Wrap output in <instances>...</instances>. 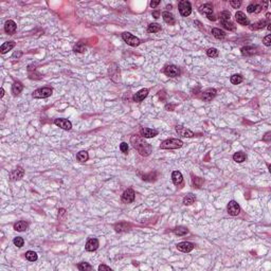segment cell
Instances as JSON below:
<instances>
[{"mask_svg":"<svg viewBox=\"0 0 271 271\" xmlns=\"http://www.w3.org/2000/svg\"><path fill=\"white\" fill-rule=\"evenodd\" d=\"M28 227H29V224H28L27 221H24V220H20L14 224V229L18 232L25 231L28 229Z\"/></svg>","mask_w":271,"mask_h":271,"instance_id":"obj_24","label":"cell"},{"mask_svg":"<svg viewBox=\"0 0 271 271\" xmlns=\"http://www.w3.org/2000/svg\"><path fill=\"white\" fill-rule=\"evenodd\" d=\"M208 18H209V19H210V20H215V19H216L215 16H213V15H210V16H208Z\"/></svg>","mask_w":271,"mask_h":271,"instance_id":"obj_51","label":"cell"},{"mask_svg":"<svg viewBox=\"0 0 271 271\" xmlns=\"http://www.w3.org/2000/svg\"><path fill=\"white\" fill-rule=\"evenodd\" d=\"M235 19H236V21L242 25H250L249 19H248V18L246 17V15H245L242 12H239V11L236 12Z\"/></svg>","mask_w":271,"mask_h":271,"instance_id":"obj_17","label":"cell"},{"mask_svg":"<svg viewBox=\"0 0 271 271\" xmlns=\"http://www.w3.org/2000/svg\"><path fill=\"white\" fill-rule=\"evenodd\" d=\"M14 47H15V41H13V40L7 41V43H4L3 45L0 47V51H1L2 54H4V53L9 52V51H11Z\"/></svg>","mask_w":271,"mask_h":271,"instance_id":"obj_23","label":"cell"},{"mask_svg":"<svg viewBox=\"0 0 271 271\" xmlns=\"http://www.w3.org/2000/svg\"><path fill=\"white\" fill-rule=\"evenodd\" d=\"M227 210H228V213L230 214L231 216H237L241 213V206H239V205L235 200H231L230 202H229Z\"/></svg>","mask_w":271,"mask_h":271,"instance_id":"obj_7","label":"cell"},{"mask_svg":"<svg viewBox=\"0 0 271 271\" xmlns=\"http://www.w3.org/2000/svg\"><path fill=\"white\" fill-rule=\"evenodd\" d=\"M216 95V90L215 89H206L205 92L202 93V100L205 102H211Z\"/></svg>","mask_w":271,"mask_h":271,"instance_id":"obj_18","label":"cell"},{"mask_svg":"<svg viewBox=\"0 0 271 271\" xmlns=\"http://www.w3.org/2000/svg\"><path fill=\"white\" fill-rule=\"evenodd\" d=\"M178 7H179L180 14H181V16L183 17H187L191 13H192V6H191V3L189 1H187V0L180 1L179 4H178Z\"/></svg>","mask_w":271,"mask_h":271,"instance_id":"obj_5","label":"cell"},{"mask_svg":"<svg viewBox=\"0 0 271 271\" xmlns=\"http://www.w3.org/2000/svg\"><path fill=\"white\" fill-rule=\"evenodd\" d=\"M195 200H196L195 195L187 194L184 198H183V205H184V206H191L192 203H194Z\"/></svg>","mask_w":271,"mask_h":271,"instance_id":"obj_30","label":"cell"},{"mask_svg":"<svg viewBox=\"0 0 271 271\" xmlns=\"http://www.w3.org/2000/svg\"><path fill=\"white\" fill-rule=\"evenodd\" d=\"M230 4L232 6V7H234V9H237V7H241L242 2L238 1V0H231L230 1Z\"/></svg>","mask_w":271,"mask_h":271,"instance_id":"obj_45","label":"cell"},{"mask_svg":"<svg viewBox=\"0 0 271 271\" xmlns=\"http://www.w3.org/2000/svg\"><path fill=\"white\" fill-rule=\"evenodd\" d=\"M247 11H248V13H260V11H262V7L259 6V4L251 3L248 6Z\"/></svg>","mask_w":271,"mask_h":271,"instance_id":"obj_31","label":"cell"},{"mask_svg":"<svg viewBox=\"0 0 271 271\" xmlns=\"http://www.w3.org/2000/svg\"><path fill=\"white\" fill-rule=\"evenodd\" d=\"M270 135H271V133H270V131H269V133H266V135H265V137H264V138H263V140H264V141H266V142H268V141L270 140Z\"/></svg>","mask_w":271,"mask_h":271,"instance_id":"obj_48","label":"cell"},{"mask_svg":"<svg viewBox=\"0 0 271 271\" xmlns=\"http://www.w3.org/2000/svg\"><path fill=\"white\" fill-rule=\"evenodd\" d=\"M242 75H241V74H233L231 77H230V81L233 85H238L241 84V83L242 82Z\"/></svg>","mask_w":271,"mask_h":271,"instance_id":"obj_33","label":"cell"},{"mask_svg":"<svg viewBox=\"0 0 271 271\" xmlns=\"http://www.w3.org/2000/svg\"><path fill=\"white\" fill-rule=\"evenodd\" d=\"M22 89H24V85H22V83L19 82V81H16L14 84L12 85V93H13V95H15V97H16V95H18L20 92L22 91Z\"/></svg>","mask_w":271,"mask_h":271,"instance_id":"obj_21","label":"cell"},{"mask_svg":"<svg viewBox=\"0 0 271 271\" xmlns=\"http://www.w3.org/2000/svg\"><path fill=\"white\" fill-rule=\"evenodd\" d=\"M99 270L102 271V270H108V271H111V268L109 266H106V265H100L99 266Z\"/></svg>","mask_w":271,"mask_h":271,"instance_id":"obj_46","label":"cell"},{"mask_svg":"<svg viewBox=\"0 0 271 271\" xmlns=\"http://www.w3.org/2000/svg\"><path fill=\"white\" fill-rule=\"evenodd\" d=\"M77 268H79V270H81V271L92 270V266H91V265H89L88 263H86V262H82V263H79V264L77 265Z\"/></svg>","mask_w":271,"mask_h":271,"instance_id":"obj_37","label":"cell"},{"mask_svg":"<svg viewBox=\"0 0 271 271\" xmlns=\"http://www.w3.org/2000/svg\"><path fill=\"white\" fill-rule=\"evenodd\" d=\"M153 17L154 18H159L160 17V11H158V10H157V11H153Z\"/></svg>","mask_w":271,"mask_h":271,"instance_id":"obj_49","label":"cell"},{"mask_svg":"<svg viewBox=\"0 0 271 271\" xmlns=\"http://www.w3.org/2000/svg\"><path fill=\"white\" fill-rule=\"evenodd\" d=\"M13 242H14L15 246L18 247V248H21V247L25 245V241H24V238H22V237H20V236L15 237L14 241H13Z\"/></svg>","mask_w":271,"mask_h":271,"instance_id":"obj_41","label":"cell"},{"mask_svg":"<svg viewBox=\"0 0 271 271\" xmlns=\"http://www.w3.org/2000/svg\"><path fill=\"white\" fill-rule=\"evenodd\" d=\"M122 38L128 46H131V47H137L141 43L138 37H136L135 35H133L129 32H124L122 34Z\"/></svg>","mask_w":271,"mask_h":271,"instance_id":"obj_4","label":"cell"},{"mask_svg":"<svg viewBox=\"0 0 271 271\" xmlns=\"http://www.w3.org/2000/svg\"><path fill=\"white\" fill-rule=\"evenodd\" d=\"M212 35L215 38H217V39H223L226 36V33L223 30L218 29V28H214V29H212Z\"/></svg>","mask_w":271,"mask_h":271,"instance_id":"obj_29","label":"cell"},{"mask_svg":"<svg viewBox=\"0 0 271 271\" xmlns=\"http://www.w3.org/2000/svg\"><path fill=\"white\" fill-rule=\"evenodd\" d=\"M166 9H167V10H169V11H171V10L173 9V6H172V4H169V6H166Z\"/></svg>","mask_w":271,"mask_h":271,"instance_id":"obj_52","label":"cell"},{"mask_svg":"<svg viewBox=\"0 0 271 271\" xmlns=\"http://www.w3.org/2000/svg\"><path fill=\"white\" fill-rule=\"evenodd\" d=\"M130 143L133 145V147L138 151L141 156L147 157L151 153V144L147 143L143 139V137L140 136H131L130 138Z\"/></svg>","mask_w":271,"mask_h":271,"instance_id":"obj_1","label":"cell"},{"mask_svg":"<svg viewBox=\"0 0 271 271\" xmlns=\"http://www.w3.org/2000/svg\"><path fill=\"white\" fill-rule=\"evenodd\" d=\"M189 232L185 227H177V228L174 229V233L176 234L178 236H182V235H185V234Z\"/></svg>","mask_w":271,"mask_h":271,"instance_id":"obj_32","label":"cell"},{"mask_svg":"<svg viewBox=\"0 0 271 271\" xmlns=\"http://www.w3.org/2000/svg\"><path fill=\"white\" fill-rule=\"evenodd\" d=\"M195 245L192 244L190 242H179L177 244V249L181 252H184V253H189V252L192 251L194 249Z\"/></svg>","mask_w":271,"mask_h":271,"instance_id":"obj_11","label":"cell"},{"mask_svg":"<svg viewBox=\"0 0 271 271\" xmlns=\"http://www.w3.org/2000/svg\"><path fill=\"white\" fill-rule=\"evenodd\" d=\"M135 197H136V194H135V192H133V190L127 189L126 191H124L121 199H122L124 203H131L133 200H135Z\"/></svg>","mask_w":271,"mask_h":271,"instance_id":"obj_8","label":"cell"},{"mask_svg":"<svg viewBox=\"0 0 271 271\" xmlns=\"http://www.w3.org/2000/svg\"><path fill=\"white\" fill-rule=\"evenodd\" d=\"M54 124L58 127H61V129H65V130H70L72 128V124L69 120L67 119H55L54 120Z\"/></svg>","mask_w":271,"mask_h":271,"instance_id":"obj_9","label":"cell"},{"mask_svg":"<svg viewBox=\"0 0 271 271\" xmlns=\"http://www.w3.org/2000/svg\"><path fill=\"white\" fill-rule=\"evenodd\" d=\"M76 159H77V161L84 163V162H86L87 160L89 159V155H88V153H87L86 151H81L79 153H77Z\"/></svg>","mask_w":271,"mask_h":271,"instance_id":"obj_26","label":"cell"},{"mask_svg":"<svg viewBox=\"0 0 271 271\" xmlns=\"http://www.w3.org/2000/svg\"><path fill=\"white\" fill-rule=\"evenodd\" d=\"M85 248H86V250H87V251H89V252L95 251V250L99 248V241H97V238H89L88 241H87V242H86V246H85Z\"/></svg>","mask_w":271,"mask_h":271,"instance_id":"obj_13","label":"cell"},{"mask_svg":"<svg viewBox=\"0 0 271 271\" xmlns=\"http://www.w3.org/2000/svg\"><path fill=\"white\" fill-rule=\"evenodd\" d=\"M25 259L29 260V262H35V260H37L38 259L37 253L34 251H28L27 253H25Z\"/></svg>","mask_w":271,"mask_h":271,"instance_id":"obj_34","label":"cell"},{"mask_svg":"<svg viewBox=\"0 0 271 271\" xmlns=\"http://www.w3.org/2000/svg\"><path fill=\"white\" fill-rule=\"evenodd\" d=\"M199 12L201 14L206 15V17L210 16V15H213V6L211 3H205L203 6L200 7Z\"/></svg>","mask_w":271,"mask_h":271,"instance_id":"obj_20","label":"cell"},{"mask_svg":"<svg viewBox=\"0 0 271 271\" xmlns=\"http://www.w3.org/2000/svg\"><path fill=\"white\" fill-rule=\"evenodd\" d=\"M147 95H148V89L144 88V89H141L140 91H138L136 94H133V100L135 101V102H137V103H140L144 99H145Z\"/></svg>","mask_w":271,"mask_h":271,"instance_id":"obj_14","label":"cell"},{"mask_svg":"<svg viewBox=\"0 0 271 271\" xmlns=\"http://www.w3.org/2000/svg\"><path fill=\"white\" fill-rule=\"evenodd\" d=\"M160 3H161V1H160V0H158V1H151V7H156L157 6H159Z\"/></svg>","mask_w":271,"mask_h":271,"instance_id":"obj_47","label":"cell"},{"mask_svg":"<svg viewBox=\"0 0 271 271\" xmlns=\"http://www.w3.org/2000/svg\"><path fill=\"white\" fill-rule=\"evenodd\" d=\"M120 149H121V151H122L123 154H127V151H128V144L126 143V142H122V143L120 144Z\"/></svg>","mask_w":271,"mask_h":271,"instance_id":"obj_43","label":"cell"},{"mask_svg":"<svg viewBox=\"0 0 271 271\" xmlns=\"http://www.w3.org/2000/svg\"><path fill=\"white\" fill-rule=\"evenodd\" d=\"M220 24L223 25V27L224 28V29L229 30V31H235L236 27L234 25L233 22H231L230 20H228V21H220Z\"/></svg>","mask_w":271,"mask_h":271,"instance_id":"obj_35","label":"cell"},{"mask_svg":"<svg viewBox=\"0 0 271 271\" xmlns=\"http://www.w3.org/2000/svg\"><path fill=\"white\" fill-rule=\"evenodd\" d=\"M219 17H220V21H228L231 18V13L229 11H223Z\"/></svg>","mask_w":271,"mask_h":271,"instance_id":"obj_40","label":"cell"},{"mask_svg":"<svg viewBox=\"0 0 271 271\" xmlns=\"http://www.w3.org/2000/svg\"><path fill=\"white\" fill-rule=\"evenodd\" d=\"M128 224L126 223H120L118 224H115V229L117 232H122V231H125V230H128Z\"/></svg>","mask_w":271,"mask_h":271,"instance_id":"obj_39","label":"cell"},{"mask_svg":"<svg viewBox=\"0 0 271 271\" xmlns=\"http://www.w3.org/2000/svg\"><path fill=\"white\" fill-rule=\"evenodd\" d=\"M176 130L178 133V135L184 137V138H192V137L195 136V133H193L192 130L187 129L185 127H182V126H176Z\"/></svg>","mask_w":271,"mask_h":271,"instance_id":"obj_12","label":"cell"},{"mask_svg":"<svg viewBox=\"0 0 271 271\" xmlns=\"http://www.w3.org/2000/svg\"><path fill=\"white\" fill-rule=\"evenodd\" d=\"M25 175V169H22L21 166H17L15 169L10 173V180L11 181H17V180H20Z\"/></svg>","mask_w":271,"mask_h":271,"instance_id":"obj_6","label":"cell"},{"mask_svg":"<svg viewBox=\"0 0 271 271\" xmlns=\"http://www.w3.org/2000/svg\"><path fill=\"white\" fill-rule=\"evenodd\" d=\"M164 73L166 74L167 76L169 77H177L179 76L180 74V70L177 66L175 65H169V66H166L164 69Z\"/></svg>","mask_w":271,"mask_h":271,"instance_id":"obj_10","label":"cell"},{"mask_svg":"<svg viewBox=\"0 0 271 271\" xmlns=\"http://www.w3.org/2000/svg\"><path fill=\"white\" fill-rule=\"evenodd\" d=\"M172 180L175 185H180L183 181V176L179 171H174L172 173Z\"/></svg>","mask_w":271,"mask_h":271,"instance_id":"obj_19","label":"cell"},{"mask_svg":"<svg viewBox=\"0 0 271 271\" xmlns=\"http://www.w3.org/2000/svg\"><path fill=\"white\" fill-rule=\"evenodd\" d=\"M183 142L180 139H167L164 140L160 145V148L162 149H177L182 147Z\"/></svg>","mask_w":271,"mask_h":271,"instance_id":"obj_2","label":"cell"},{"mask_svg":"<svg viewBox=\"0 0 271 271\" xmlns=\"http://www.w3.org/2000/svg\"><path fill=\"white\" fill-rule=\"evenodd\" d=\"M4 95V89L1 88V90H0V97H3Z\"/></svg>","mask_w":271,"mask_h":271,"instance_id":"obj_50","label":"cell"},{"mask_svg":"<svg viewBox=\"0 0 271 271\" xmlns=\"http://www.w3.org/2000/svg\"><path fill=\"white\" fill-rule=\"evenodd\" d=\"M52 92H53L52 88H50V87H43V88H39L35 90L32 93V97H35V99H46V97H51Z\"/></svg>","mask_w":271,"mask_h":271,"instance_id":"obj_3","label":"cell"},{"mask_svg":"<svg viewBox=\"0 0 271 271\" xmlns=\"http://www.w3.org/2000/svg\"><path fill=\"white\" fill-rule=\"evenodd\" d=\"M161 30V25L158 24H151L147 28V32L149 33H157Z\"/></svg>","mask_w":271,"mask_h":271,"instance_id":"obj_36","label":"cell"},{"mask_svg":"<svg viewBox=\"0 0 271 271\" xmlns=\"http://www.w3.org/2000/svg\"><path fill=\"white\" fill-rule=\"evenodd\" d=\"M162 17H163V20L165 22H166L167 25H175V17H174V15L172 14V13H169V11H166V12H163L162 13Z\"/></svg>","mask_w":271,"mask_h":271,"instance_id":"obj_22","label":"cell"},{"mask_svg":"<svg viewBox=\"0 0 271 271\" xmlns=\"http://www.w3.org/2000/svg\"><path fill=\"white\" fill-rule=\"evenodd\" d=\"M267 21L266 20H260V21L255 22V24H252L250 25V29L251 30H260V29H263L267 25Z\"/></svg>","mask_w":271,"mask_h":271,"instance_id":"obj_28","label":"cell"},{"mask_svg":"<svg viewBox=\"0 0 271 271\" xmlns=\"http://www.w3.org/2000/svg\"><path fill=\"white\" fill-rule=\"evenodd\" d=\"M85 50H86V49H85V46L82 41L77 43V45L74 47V51H75V52H84Z\"/></svg>","mask_w":271,"mask_h":271,"instance_id":"obj_42","label":"cell"},{"mask_svg":"<svg viewBox=\"0 0 271 271\" xmlns=\"http://www.w3.org/2000/svg\"><path fill=\"white\" fill-rule=\"evenodd\" d=\"M263 43H264L265 46H267V47H270L271 46V35H267L266 37L263 39Z\"/></svg>","mask_w":271,"mask_h":271,"instance_id":"obj_44","label":"cell"},{"mask_svg":"<svg viewBox=\"0 0 271 271\" xmlns=\"http://www.w3.org/2000/svg\"><path fill=\"white\" fill-rule=\"evenodd\" d=\"M246 159H247V155L242 153V151H237V153L233 155V160L235 162H237V163H242V162L246 161Z\"/></svg>","mask_w":271,"mask_h":271,"instance_id":"obj_25","label":"cell"},{"mask_svg":"<svg viewBox=\"0 0 271 271\" xmlns=\"http://www.w3.org/2000/svg\"><path fill=\"white\" fill-rule=\"evenodd\" d=\"M141 137L143 138H153L158 135V130L157 129H151V128H141L140 130Z\"/></svg>","mask_w":271,"mask_h":271,"instance_id":"obj_16","label":"cell"},{"mask_svg":"<svg viewBox=\"0 0 271 271\" xmlns=\"http://www.w3.org/2000/svg\"><path fill=\"white\" fill-rule=\"evenodd\" d=\"M218 50L217 49H215V48H210V49H208V50H206V55L209 56V57H213V58H215V57H217L218 56Z\"/></svg>","mask_w":271,"mask_h":271,"instance_id":"obj_38","label":"cell"},{"mask_svg":"<svg viewBox=\"0 0 271 271\" xmlns=\"http://www.w3.org/2000/svg\"><path fill=\"white\" fill-rule=\"evenodd\" d=\"M242 54L244 56H252L253 54H255V48L254 47H242Z\"/></svg>","mask_w":271,"mask_h":271,"instance_id":"obj_27","label":"cell"},{"mask_svg":"<svg viewBox=\"0 0 271 271\" xmlns=\"http://www.w3.org/2000/svg\"><path fill=\"white\" fill-rule=\"evenodd\" d=\"M16 29H17V25L15 24V21L13 20H7L4 25V31L6 33H7L9 35H13L15 32H16Z\"/></svg>","mask_w":271,"mask_h":271,"instance_id":"obj_15","label":"cell"}]
</instances>
